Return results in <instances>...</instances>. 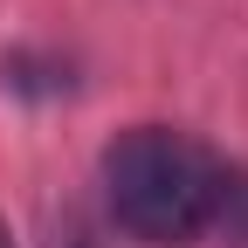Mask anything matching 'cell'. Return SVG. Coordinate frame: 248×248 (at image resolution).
Listing matches in <instances>:
<instances>
[{"label":"cell","mask_w":248,"mask_h":248,"mask_svg":"<svg viewBox=\"0 0 248 248\" xmlns=\"http://www.w3.org/2000/svg\"><path fill=\"white\" fill-rule=\"evenodd\" d=\"M97 179H104L110 221L131 241H152V248H179V241H193L207 228H221L228 200L241 193L234 172L193 131H172V124L117 131L104 145V159H97Z\"/></svg>","instance_id":"1"},{"label":"cell","mask_w":248,"mask_h":248,"mask_svg":"<svg viewBox=\"0 0 248 248\" xmlns=\"http://www.w3.org/2000/svg\"><path fill=\"white\" fill-rule=\"evenodd\" d=\"M0 248H14V234H7V221H0Z\"/></svg>","instance_id":"2"}]
</instances>
